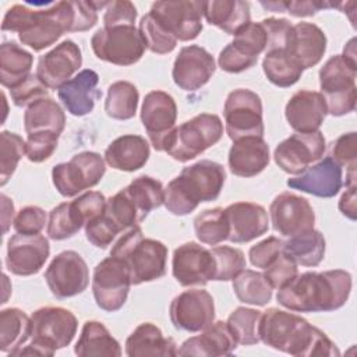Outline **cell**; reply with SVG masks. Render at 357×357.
I'll return each instance as SVG.
<instances>
[{
  "mask_svg": "<svg viewBox=\"0 0 357 357\" xmlns=\"http://www.w3.org/2000/svg\"><path fill=\"white\" fill-rule=\"evenodd\" d=\"M233 290L241 303L259 307L266 305L273 296V287L264 273L252 269H243L233 279Z\"/></svg>",
  "mask_w": 357,
  "mask_h": 357,
  "instance_id": "cell-40",
  "label": "cell"
},
{
  "mask_svg": "<svg viewBox=\"0 0 357 357\" xmlns=\"http://www.w3.org/2000/svg\"><path fill=\"white\" fill-rule=\"evenodd\" d=\"M74 353L79 357L92 356H121L120 343L112 336L109 329L99 321H86L74 346Z\"/></svg>",
  "mask_w": 357,
  "mask_h": 357,
  "instance_id": "cell-35",
  "label": "cell"
},
{
  "mask_svg": "<svg viewBox=\"0 0 357 357\" xmlns=\"http://www.w3.org/2000/svg\"><path fill=\"white\" fill-rule=\"evenodd\" d=\"M213 258V280H233L243 269H245L244 252L230 245H216L211 248Z\"/></svg>",
  "mask_w": 357,
  "mask_h": 357,
  "instance_id": "cell-47",
  "label": "cell"
},
{
  "mask_svg": "<svg viewBox=\"0 0 357 357\" xmlns=\"http://www.w3.org/2000/svg\"><path fill=\"white\" fill-rule=\"evenodd\" d=\"M298 275V268L294 259L282 251L276 259L264 269V276L273 289H282Z\"/></svg>",
  "mask_w": 357,
  "mask_h": 357,
  "instance_id": "cell-53",
  "label": "cell"
},
{
  "mask_svg": "<svg viewBox=\"0 0 357 357\" xmlns=\"http://www.w3.org/2000/svg\"><path fill=\"white\" fill-rule=\"evenodd\" d=\"M177 105L172 95L165 91H151L145 95L141 106V123L152 146L165 152L166 142L176 128Z\"/></svg>",
  "mask_w": 357,
  "mask_h": 357,
  "instance_id": "cell-17",
  "label": "cell"
},
{
  "mask_svg": "<svg viewBox=\"0 0 357 357\" xmlns=\"http://www.w3.org/2000/svg\"><path fill=\"white\" fill-rule=\"evenodd\" d=\"M139 93L130 81H116L107 88L105 112L114 120H130L135 116Z\"/></svg>",
  "mask_w": 357,
  "mask_h": 357,
  "instance_id": "cell-41",
  "label": "cell"
},
{
  "mask_svg": "<svg viewBox=\"0 0 357 357\" xmlns=\"http://www.w3.org/2000/svg\"><path fill=\"white\" fill-rule=\"evenodd\" d=\"M91 47L99 60L116 64L131 66L141 60L145 53V42L134 25L103 26L91 38Z\"/></svg>",
  "mask_w": 357,
  "mask_h": 357,
  "instance_id": "cell-9",
  "label": "cell"
},
{
  "mask_svg": "<svg viewBox=\"0 0 357 357\" xmlns=\"http://www.w3.org/2000/svg\"><path fill=\"white\" fill-rule=\"evenodd\" d=\"M146 49L156 54H167L176 49L177 39L169 33L149 13H146L138 26Z\"/></svg>",
  "mask_w": 357,
  "mask_h": 357,
  "instance_id": "cell-48",
  "label": "cell"
},
{
  "mask_svg": "<svg viewBox=\"0 0 357 357\" xmlns=\"http://www.w3.org/2000/svg\"><path fill=\"white\" fill-rule=\"evenodd\" d=\"M33 56L14 40L3 42L0 46V82L11 89L26 79L32 73Z\"/></svg>",
  "mask_w": 357,
  "mask_h": 357,
  "instance_id": "cell-34",
  "label": "cell"
},
{
  "mask_svg": "<svg viewBox=\"0 0 357 357\" xmlns=\"http://www.w3.org/2000/svg\"><path fill=\"white\" fill-rule=\"evenodd\" d=\"M261 24L264 25L266 31V38H268L265 52L275 50V49H284L287 33L293 24H290V21L286 18H275V17L265 18L261 21Z\"/></svg>",
  "mask_w": 357,
  "mask_h": 357,
  "instance_id": "cell-59",
  "label": "cell"
},
{
  "mask_svg": "<svg viewBox=\"0 0 357 357\" xmlns=\"http://www.w3.org/2000/svg\"><path fill=\"white\" fill-rule=\"evenodd\" d=\"M169 315L176 329L201 332L215 321L213 297L204 289L184 290L172 300Z\"/></svg>",
  "mask_w": 357,
  "mask_h": 357,
  "instance_id": "cell-18",
  "label": "cell"
},
{
  "mask_svg": "<svg viewBox=\"0 0 357 357\" xmlns=\"http://www.w3.org/2000/svg\"><path fill=\"white\" fill-rule=\"evenodd\" d=\"M259 4L272 13H284L286 11V1H259Z\"/></svg>",
  "mask_w": 357,
  "mask_h": 357,
  "instance_id": "cell-64",
  "label": "cell"
},
{
  "mask_svg": "<svg viewBox=\"0 0 357 357\" xmlns=\"http://www.w3.org/2000/svg\"><path fill=\"white\" fill-rule=\"evenodd\" d=\"M262 311L237 307L229 315L226 324L237 344L252 346L259 343V321Z\"/></svg>",
  "mask_w": 357,
  "mask_h": 357,
  "instance_id": "cell-45",
  "label": "cell"
},
{
  "mask_svg": "<svg viewBox=\"0 0 357 357\" xmlns=\"http://www.w3.org/2000/svg\"><path fill=\"white\" fill-rule=\"evenodd\" d=\"M339 7V3L328 0H303V1H286V11L293 17H311L321 10Z\"/></svg>",
  "mask_w": 357,
  "mask_h": 357,
  "instance_id": "cell-60",
  "label": "cell"
},
{
  "mask_svg": "<svg viewBox=\"0 0 357 357\" xmlns=\"http://www.w3.org/2000/svg\"><path fill=\"white\" fill-rule=\"evenodd\" d=\"M262 70L269 82L279 88L294 85L303 75V68L286 52V49H275L265 52Z\"/></svg>",
  "mask_w": 357,
  "mask_h": 357,
  "instance_id": "cell-39",
  "label": "cell"
},
{
  "mask_svg": "<svg viewBox=\"0 0 357 357\" xmlns=\"http://www.w3.org/2000/svg\"><path fill=\"white\" fill-rule=\"evenodd\" d=\"M131 284L130 269L117 257L109 255L93 269L92 293L96 305L103 311H119L127 301Z\"/></svg>",
  "mask_w": 357,
  "mask_h": 357,
  "instance_id": "cell-12",
  "label": "cell"
},
{
  "mask_svg": "<svg viewBox=\"0 0 357 357\" xmlns=\"http://www.w3.org/2000/svg\"><path fill=\"white\" fill-rule=\"evenodd\" d=\"M26 155V141L15 132H0V185L4 187L14 174L18 162Z\"/></svg>",
  "mask_w": 357,
  "mask_h": 357,
  "instance_id": "cell-46",
  "label": "cell"
},
{
  "mask_svg": "<svg viewBox=\"0 0 357 357\" xmlns=\"http://www.w3.org/2000/svg\"><path fill=\"white\" fill-rule=\"evenodd\" d=\"M342 56H343L346 60H349L350 63L357 64V61H356V38H351V39L346 43V46L343 47Z\"/></svg>",
  "mask_w": 357,
  "mask_h": 357,
  "instance_id": "cell-63",
  "label": "cell"
},
{
  "mask_svg": "<svg viewBox=\"0 0 357 357\" xmlns=\"http://www.w3.org/2000/svg\"><path fill=\"white\" fill-rule=\"evenodd\" d=\"M119 233H121V230L106 212L85 225L86 240L102 250L107 248Z\"/></svg>",
  "mask_w": 357,
  "mask_h": 357,
  "instance_id": "cell-51",
  "label": "cell"
},
{
  "mask_svg": "<svg viewBox=\"0 0 357 357\" xmlns=\"http://www.w3.org/2000/svg\"><path fill=\"white\" fill-rule=\"evenodd\" d=\"M1 199V225H3V234H6L14 222V204L6 194L0 195Z\"/></svg>",
  "mask_w": 357,
  "mask_h": 357,
  "instance_id": "cell-62",
  "label": "cell"
},
{
  "mask_svg": "<svg viewBox=\"0 0 357 357\" xmlns=\"http://www.w3.org/2000/svg\"><path fill=\"white\" fill-rule=\"evenodd\" d=\"M287 185L314 197L332 198L343 185V170L332 156H326L296 177L289 178Z\"/></svg>",
  "mask_w": 357,
  "mask_h": 357,
  "instance_id": "cell-24",
  "label": "cell"
},
{
  "mask_svg": "<svg viewBox=\"0 0 357 357\" xmlns=\"http://www.w3.org/2000/svg\"><path fill=\"white\" fill-rule=\"evenodd\" d=\"M78 329L75 315L63 307H42L31 315V343L43 356H53L56 350L67 347Z\"/></svg>",
  "mask_w": 357,
  "mask_h": 357,
  "instance_id": "cell-8",
  "label": "cell"
},
{
  "mask_svg": "<svg viewBox=\"0 0 357 357\" xmlns=\"http://www.w3.org/2000/svg\"><path fill=\"white\" fill-rule=\"evenodd\" d=\"M172 273L184 287L205 286L213 280V258L211 250L188 241L178 245L172 258Z\"/></svg>",
  "mask_w": 357,
  "mask_h": 357,
  "instance_id": "cell-22",
  "label": "cell"
},
{
  "mask_svg": "<svg viewBox=\"0 0 357 357\" xmlns=\"http://www.w3.org/2000/svg\"><path fill=\"white\" fill-rule=\"evenodd\" d=\"M237 347L229 326L223 321L212 322L199 335L188 337L177 349V356L220 357L230 356Z\"/></svg>",
  "mask_w": 357,
  "mask_h": 357,
  "instance_id": "cell-30",
  "label": "cell"
},
{
  "mask_svg": "<svg viewBox=\"0 0 357 357\" xmlns=\"http://www.w3.org/2000/svg\"><path fill=\"white\" fill-rule=\"evenodd\" d=\"M50 255L49 240L38 234L11 236L7 241V269L17 276H31L38 273Z\"/></svg>",
  "mask_w": 357,
  "mask_h": 357,
  "instance_id": "cell-21",
  "label": "cell"
},
{
  "mask_svg": "<svg viewBox=\"0 0 357 357\" xmlns=\"http://www.w3.org/2000/svg\"><path fill=\"white\" fill-rule=\"evenodd\" d=\"M325 238L319 230L311 229L289 237L283 251L290 255L297 265L317 266L325 257Z\"/></svg>",
  "mask_w": 357,
  "mask_h": 357,
  "instance_id": "cell-37",
  "label": "cell"
},
{
  "mask_svg": "<svg viewBox=\"0 0 357 357\" xmlns=\"http://www.w3.org/2000/svg\"><path fill=\"white\" fill-rule=\"evenodd\" d=\"M326 141L321 131L296 132L279 142L273 151L275 163L289 174L303 173L311 163L324 158Z\"/></svg>",
  "mask_w": 357,
  "mask_h": 357,
  "instance_id": "cell-16",
  "label": "cell"
},
{
  "mask_svg": "<svg viewBox=\"0 0 357 357\" xmlns=\"http://www.w3.org/2000/svg\"><path fill=\"white\" fill-rule=\"evenodd\" d=\"M283 245H284V241L282 238L276 236H269L250 248L248 251L250 262L257 268L265 269L283 251Z\"/></svg>",
  "mask_w": 357,
  "mask_h": 357,
  "instance_id": "cell-55",
  "label": "cell"
},
{
  "mask_svg": "<svg viewBox=\"0 0 357 357\" xmlns=\"http://www.w3.org/2000/svg\"><path fill=\"white\" fill-rule=\"evenodd\" d=\"M106 173V162L98 152L84 151L68 162L52 169V180L57 192L63 197H75L84 190L100 183Z\"/></svg>",
  "mask_w": 357,
  "mask_h": 357,
  "instance_id": "cell-10",
  "label": "cell"
},
{
  "mask_svg": "<svg viewBox=\"0 0 357 357\" xmlns=\"http://www.w3.org/2000/svg\"><path fill=\"white\" fill-rule=\"evenodd\" d=\"M128 357H172L177 356V344L172 337L163 336L152 322L139 324L126 340Z\"/></svg>",
  "mask_w": 357,
  "mask_h": 357,
  "instance_id": "cell-32",
  "label": "cell"
},
{
  "mask_svg": "<svg viewBox=\"0 0 357 357\" xmlns=\"http://www.w3.org/2000/svg\"><path fill=\"white\" fill-rule=\"evenodd\" d=\"M357 64L342 54L332 56L319 70L321 95L325 99L328 114L340 117L356 109Z\"/></svg>",
  "mask_w": 357,
  "mask_h": 357,
  "instance_id": "cell-7",
  "label": "cell"
},
{
  "mask_svg": "<svg viewBox=\"0 0 357 357\" xmlns=\"http://www.w3.org/2000/svg\"><path fill=\"white\" fill-rule=\"evenodd\" d=\"M272 227L283 237H293L314 229L315 212L301 195L282 192L273 198L269 206Z\"/></svg>",
  "mask_w": 357,
  "mask_h": 357,
  "instance_id": "cell-19",
  "label": "cell"
},
{
  "mask_svg": "<svg viewBox=\"0 0 357 357\" xmlns=\"http://www.w3.org/2000/svg\"><path fill=\"white\" fill-rule=\"evenodd\" d=\"M64 127V110L54 99L49 96L29 105L24 113V128L26 134L38 131H53L61 134Z\"/></svg>",
  "mask_w": 357,
  "mask_h": 357,
  "instance_id": "cell-36",
  "label": "cell"
},
{
  "mask_svg": "<svg viewBox=\"0 0 357 357\" xmlns=\"http://www.w3.org/2000/svg\"><path fill=\"white\" fill-rule=\"evenodd\" d=\"M49 88L38 78L36 74H31L20 85L10 89V96L17 107H28L42 98L49 96Z\"/></svg>",
  "mask_w": 357,
  "mask_h": 357,
  "instance_id": "cell-52",
  "label": "cell"
},
{
  "mask_svg": "<svg viewBox=\"0 0 357 357\" xmlns=\"http://www.w3.org/2000/svg\"><path fill=\"white\" fill-rule=\"evenodd\" d=\"M81 66L82 53L79 46L74 40L66 39L39 57L36 75L49 89L59 91L78 73Z\"/></svg>",
  "mask_w": 357,
  "mask_h": 357,
  "instance_id": "cell-20",
  "label": "cell"
},
{
  "mask_svg": "<svg viewBox=\"0 0 357 357\" xmlns=\"http://www.w3.org/2000/svg\"><path fill=\"white\" fill-rule=\"evenodd\" d=\"M110 255L127 264L132 284L153 282L166 273L167 247L159 240L144 237L139 225L123 231Z\"/></svg>",
  "mask_w": 357,
  "mask_h": 357,
  "instance_id": "cell-5",
  "label": "cell"
},
{
  "mask_svg": "<svg viewBox=\"0 0 357 357\" xmlns=\"http://www.w3.org/2000/svg\"><path fill=\"white\" fill-rule=\"evenodd\" d=\"M73 202L86 225L88 222L102 216L106 212L107 199L100 191H86Z\"/></svg>",
  "mask_w": 357,
  "mask_h": 357,
  "instance_id": "cell-58",
  "label": "cell"
},
{
  "mask_svg": "<svg viewBox=\"0 0 357 357\" xmlns=\"http://www.w3.org/2000/svg\"><path fill=\"white\" fill-rule=\"evenodd\" d=\"M106 213L119 226L121 233L134 226H138L144 220L124 188L107 199Z\"/></svg>",
  "mask_w": 357,
  "mask_h": 357,
  "instance_id": "cell-49",
  "label": "cell"
},
{
  "mask_svg": "<svg viewBox=\"0 0 357 357\" xmlns=\"http://www.w3.org/2000/svg\"><path fill=\"white\" fill-rule=\"evenodd\" d=\"M271 160L269 145L264 137H244L233 141L227 163L234 176L254 177L259 174Z\"/></svg>",
  "mask_w": 357,
  "mask_h": 357,
  "instance_id": "cell-29",
  "label": "cell"
},
{
  "mask_svg": "<svg viewBox=\"0 0 357 357\" xmlns=\"http://www.w3.org/2000/svg\"><path fill=\"white\" fill-rule=\"evenodd\" d=\"M74 1H56L47 8H31L26 4L11 6L3 18L1 29L17 32L22 45L40 52L54 45L66 32H74Z\"/></svg>",
  "mask_w": 357,
  "mask_h": 357,
  "instance_id": "cell-3",
  "label": "cell"
},
{
  "mask_svg": "<svg viewBox=\"0 0 357 357\" xmlns=\"http://www.w3.org/2000/svg\"><path fill=\"white\" fill-rule=\"evenodd\" d=\"M124 191L144 219L151 211L159 208L165 202V188L162 183L151 176L144 174L134 178L124 187Z\"/></svg>",
  "mask_w": 357,
  "mask_h": 357,
  "instance_id": "cell-42",
  "label": "cell"
},
{
  "mask_svg": "<svg viewBox=\"0 0 357 357\" xmlns=\"http://www.w3.org/2000/svg\"><path fill=\"white\" fill-rule=\"evenodd\" d=\"M332 159L342 167L346 166V174L356 173L357 135L354 131L342 134L332 146Z\"/></svg>",
  "mask_w": 357,
  "mask_h": 357,
  "instance_id": "cell-54",
  "label": "cell"
},
{
  "mask_svg": "<svg viewBox=\"0 0 357 357\" xmlns=\"http://www.w3.org/2000/svg\"><path fill=\"white\" fill-rule=\"evenodd\" d=\"M194 231L197 238L208 245H218L227 240L229 223L223 208L205 209L194 219Z\"/></svg>",
  "mask_w": 357,
  "mask_h": 357,
  "instance_id": "cell-44",
  "label": "cell"
},
{
  "mask_svg": "<svg viewBox=\"0 0 357 357\" xmlns=\"http://www.w3.org/2000/svg\"><path fill=\"white\" fill-rule=\"evenodd\" d=\"M202 14L208 24L218 26L227 35L233 36L251 22L250 4L241 0L204 1Z\"/></svg>",
  "mask_w": 357,
  "mask_h": 357,
  "instance_id": "cell-33",
  "label": "cell"
},
{
  "mask_svg": "<svg viewBox=\"0 0 357 357\" xmlns=\"http://www.w3.org/2000/svg\"><path fill=\"white\" fill-rule=\"evenodd\" d=\"M46 212L35 205H28L20 209L14 218L13 226L21 234H38L43 230L46 222Z\"/></svg>",
  "mask_w": 357,
  "mask_h": 357,
  "instance_id": "cell-56",
  "label": "cell"
},
{
  "mask_svg": "<svg viewBox=\"0 0 357 357\" xmlns=\"http://www.w3.org/2000/svg\"><path fill=\"white\" fill-rule=\"evenodd\" d=\"M266 31L261 22H248L218 56L219 67L231 74L243 73L257 64L258 56L266 50Z\"/></svg>",
  "mask_w": 357,
  "mask_h": 357,
  "instance_id": "cell-15",
  "label": "cell"
},
{
  "mask_svg": "<svg viewBox=\"0 0 357 357\" xmlns=\"http://www.w3.org/2000/svg\"><path fill=\"white\" fill-rule=\"evenodd\" d=\"M216 70L213 56L199 45L181 47L174 59L172 77L183 91H197L209 82Z\"/></svg>",
  "mask_w": 357,
  "mask_h": 357,
  "instance_id": "cell-23",
  "label": "cell"
},
{
  "mask_svg": "<svg viewBox=\"0 0 357 357\" xmlns=\"http://www.w3.org/2000/svg\"><path fill=\"white\" fill-rule=\"evenodd\" d=\"M85 225L74 202H63L49 212L47 236L52 240L60 241L75 236Z\"/></svg>",
  "mask_w": 357,
  "mask_h": 357,
  "instance_id": "cell-43",
  "label": "cell"
},
{
  "mask_svg": "<svg viewBox=\"0 0 357 357\" xmlns=\"http://www.w3.org/2000/svg\"><path fill=\"white\" fill-rule=\"evenodd\" d=\"M339 211L349 218L350 220H356V185L346 187V191L342 194L339 199Z\"/></svg>",
  "mask_w": 357,
  "mask_h": 357,
  "instance_id": "cell-61",
  "label": "cell"
},
{
  "mask_svg": "<svg viewBox=\"0 0 357 357\" xmlns=\"http://www.w3.org/2000/svg\"><path fill=\"white\" fill-rule=\"evenodd\" d=\"M98 82L99 75L96 71L91 68L81 70L57 91V96L70 114L77 117L86 116L102 96V92L96 88Z\"/></svg>",
  "mask_w": 357,
  "mask_h": 357,
  "instance_id": "cell-28",
  "label": "cell"
},
{
  "mask_svg": "<svg viewBox=\"0 0 357 357\" xmlns=\"http://www.w3.org/2000/svg\"><path fill=\"white\" fill-rule=\"evenodd\" d=\"M326 114L328 107L324 96L310 89L297 91L284 107L286 120L296 132L319 131Z\"/></svg>",
  "mask_w": 357,
  "mask_h": 357,
  "instance_id": "cell-27",
  "label": "cell"
},
{
  "mask_svg": "<svg viewBox=\"0 0 357 357\" xmlns=\"http://www.w3.org/2000/svg\"><path fill=\"white\" fill-rule=\"evenodd\" d=\"M351 275L343 269L304 272L278 290V303L294 312H328L346 304Z\"/></svg>",
  "mask_w": 357,
  "mask_h": 357,
  "instance_id": "cell-2",
  "label": "cell"
},
{
  "mask_svg": "<svg viewBox=\"0 0 357 357\" xmlns=\"http://www.w3.org/2000/svg\"><path fill=\"white\" fill-rule=\"evenodd\" d=\"M204 1H155L149 14L177 40L188 42L202 31Z\"/></svg>",
  "mask_w": 357,
  "mask_h": 357,
  "instance_id": "cell-14",
  "label": "cell"
},
{
  "mask_svg": "<svg viewBox=\"0 0 357 357\" xmlns=\"http://www.w3.org/2000/svg\"><path fill=\"white\" fill-rule=\"evenodd\" d=\"M225 128L231 141L244 137H264L262 100L259 95L247 88L231 91L223 106Z\"/></svg>",
  "mask_w": 357,
  "mask_h": 357,
  "instance_id": "cell-11",
  "label": "cell"
},
{
  "mask_svg": "<svg viewBox=\"0 0 357 357\" xmlns=\"http://www.w3.org/2000/svg\"><path fill=\"white\" fill-rule=\"evenodd\" d=\"M223 135V123L218 114L201 113L184 121L170 134L165 152L177 162H188L218 144Z\"/></svg>",
  "mask_w": 357,
  "mask_h": 357,
  "instance_id": "cell-6",
  "label": "cell"
},
{
  "mask_svg": "<svg viewBox=\"0 0 357 357\" xmlns=\"http://www.w3.org/2000/svg\"><path fill=\"white\" fill-rule=\"evenodd\" d=\"M259 340L266 346L296 357H337V346L325 332L303 317L279 308L261 314Z\"/></svg>",
  "mask_w": 357,
  "mask_h": 357,
  "instance_id": "cell-1",
  "label": "cell"
},
{
  "mask_svg": "<svg viewBox=\"0 0 357 357\" xmlns=\"http://www.w3.org/2000/svg\"><path fill=\"white\" fill-rule=\"evenodd\" d=\"M225 212L229 223L227 240L231 243H248L269 229L268 212L262 205L241 201L230 204Z\"/></svg>",
  "mask_w": 357,
  "mask_h": 357,
  "instance_id": "cell-26",
  "label": "cell"
},
{
  "mask_svg": "<svg viewBox=\"0 0 357 357\" xmlns=\"http://www.w3.org/2000/svg\"><path fill=\"white\" fill-rule=\"evenodd\" d=\"M326 43V35L318 25L297 22L291 25L287 33L284 49L303 70H307L322 60Z\"/></svg>",
  "mask_w": 357,
  "mask_h": 357,
  "instance_id": "cell-25",
  "label": "cell"
},
{
  "mask_svg": "<svg viewBox=\"0 0 357 357\" xmlns=\"http://www.w3.org/2000/svg\"><path fill=\"white\" fill-rule=\"evenodd\" d=\"M137 20V8L131 1L114 0L109 1L103 15V26L134 25Z\"/></svg>",
  "mask_w": 357,
  "mask_h": 357,
  "instance_id": "cell-57",
  "label": "cell"
},
{
  "mask_svg": "<svg viewBox=\"0 0 357 357\" xmlns=\"http://www.w3.org/2000/svg\"><path fill=\"white\" fill-rule=\"evenodd\" d=\"M60 134L53 131H38L28 134L26 158L33 163L47 160L57 149Z\"/></svg>",
  "mask_w": 357,
  "mask_h": 357,
  "instance_id": "cell-50",
  "label": "cell"
},
{
  "mask_svg": "<svg viewBox=\"0 0 357 357\" xmlns=\"http://www.w3.org/2000/svg\"><path fill=\"white\" fill-rule=\"evenodd\" d=\"M226 180L225 167L213 160L202 159L185 166L165 188V206L176 215L194 212L201 202L218 199Z\"/></svg>",
  "mask_w": 357,
  "mask_h": 357,
  "instance_id": "cell-4",
  "label": "cell"
},
{
  "mask_svg": "<svg viewBox=\"0 0 357 357\" xmlns=\"http://www.w3.org/2000/svg\"><path fill=\"white\" fill-rule=\"evenodd\" d=\"M31 337V318L20 308L0 311V351L13 353Z\"/></svg>",
  "mask_w": 357,
  "mask_h": 357,
  "instance_id": "cell-38",
  "label": "cell"
},
{
  "mask_svg": "<svg viewBox=\"0 0 357 357\" xmlns=\"http://www.w3.org/2000/svg\"><path fill=\"white\" fill-rule=\"evenodd\" d=\"M151 155L148 141L135 134H126L113 139L105 151V162L121 172H135L145 166Z\"/></svg>",
  "mask_w": 357,
  "mask_h": 357,
  "instance_id": "cell-31",
  "label": "cell"
},
{
  "mask_svg": "<svg viewBox=\"0 0 357 357\" xmlns=\"http://www.w3.org/2000/svg\"><path fill=\"white\" fill-rule=\"evenodd\" d=\"M45 280L52 294L68 298L81 294L89 284V269L85 259L73 250L59 252L45 271Z\"/></svg>",
  "mask_w": 357,
  "mask_h": 357,
  "instance_id": "cell-13",
  "label": "cell"
}]
</instances>
